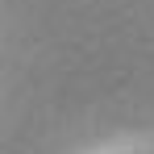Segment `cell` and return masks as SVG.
<instances>
[]
</instances>
